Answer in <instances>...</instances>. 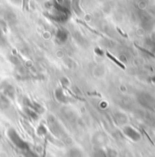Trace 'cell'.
<instances>
[{
  "instance_id": "6da1fadb",
  "label": "cell",
  "mask_w": 155,
  "mask_h": 157,
  "mask_svg": "<svg viewBox=\"0 0 155 157\" xmlns=\"http://www.w3.org/2000/svg\"><path fill=\"white\" fill-rule=\"evenodd\" d=\"M107 56H108V57H109V58H110L111 59H112V60H113V61H114V62L116 63L117 65H118V66H119V67H120V68H121L122 70H125V66H124V65H123V64H122L121 62H119V61L118 59H115V58H114L113 56H112V55H111L110 53H107Z\"/></svg>"
},
{
  "instance_id": "7a4b0ae2",
  "label": "cell",
  "mask_w": 155,
  "mask_h": 157,
  "mask_svg": "<svg viewBox=\"0 0 155 157\" xmlns=\"http://www.w3.org/2000/svg\"><path fill=\"white\" fill-rule=\"evenodd\" d=\"M142 132H143V133H144V134H145V135H146V137H147V138H148V140H149V141H150V142H151V144H153V145H154V144H153V141H152V139H151V137H150V136H149V135H148V133H147V132H145V131H144V130H142Z\"/></svg>"
}]
</instances>
